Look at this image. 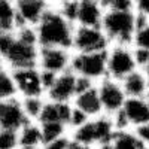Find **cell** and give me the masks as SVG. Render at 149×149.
I'll use <instances>...</instances> for the list:
<instances>
[{"instance_id": "35", "label": "cell", "mask_w": 149, "mask_h": 149, "mask_svg": "<svg viewBox=\"0 0 149 149\" xmlns=\"http://www.w3.org/2000/svg\"><path fill=\"white\" fill-rule=\"evenodd\" d=\"M142 72H143V73L146 74V78L149 79V61H148V64H146V66L143 67V70H142Z\"/></svg>"}, {"instance_id": "28", "label": "cell", "mask_w": 149, "mask_h": 149, "mask_svg": "<svg viewBox=\"0 0 149 149\" xmlns=\"http://www.w3.org/2000/svg\"><path fill=\"white\" fill-rule=\"evenodd\" d=\"M90 121V118L86 116L82 110L76 109L73 104H72V113H70V119H69V133L73 131V130H76L79 127H82L84 124H86Z\"/></svg>"}, {"instance_id": "18", "label": "cell", "mask_w": 149, "mask_h": 149, "mask_svg": "<svg viewBox=\"0 0 149 149\" xmlns=\"http://www.w3.org/2000/svg\"><path fill=\"white\" fill-rule=\"evenodd\" d=\"M18 140H19V148L42 149L43 137H42L40 124L29 121L26 125H22L18 130Z\"/></svg>"}, {"instance_id": "16", "label": "cell", "mask_w": 149, "mask_h": 149, "mask_svg": "<svg viewBox=\"0 0 149 149\" xmlns=\"http://www.w3.org/2000/svg\"><path fill=\"white\" fill-rule=\"evenodd\" d=\"M72 104L76 107V109L82 110L90 119H94V118H97V116L103 115L102 103H100L98 93H97V85L94 86V88L88 90V91L74 95Z\"/></svg>"}, {"instance_id": "32", "label": "cell", "mask_w": 149, "mask_h": 149, "mask_svg": "<svg viewBox=\"0 0 149 149\" xmlns=\"http://www.w3.org/2000/svg\"><path fill=\"white\" fill-rule=\"evenodd\" d=\"M133 133L136 134V137H137L148 148V145H149V124H146V125H140L137 128H133Z\"/></svg>"}, {"instance_id": "37", "label": "cell", "mask_w": 149, "mask_h": 149, "mask_svg": "<svg viewBox=\"0 0 149 149\" xmlns=\"http://www.w3.org/2000/svg\"><path fill=\"white\" fill-rule=\"evenodd\" d=\"M91 149H109V146H94Z\"/></svg>"}, {"instance_id": "41", "label": "cell", "mask_w": 149, "mask_h": 149, "mask_svg": "<svg viewBox=\"0 0 149 149\" xmlns=\"http://www.w3.org/2000/svg\"><path fill=\"white\" fill-rule=\"evenodd\" d=\"M148 149H149V145H148Z\"/></svg>"}, {"instance_id": "17", "label": "cell", "mask_w": 149, "mask_h": 149, "mask_svg": "<svg viewBox=\"0 0 149 149\" xmlns=\"http://www.w3.org/2000/svg\"><path fill=\"white\" fill-rule=\"evenodd\" d=\"M121 86L127 98H139V97H146L148 90H149V79L142 70H134L130 73L127 78L121 81Z\"/></svg>"}, {"instance_id": "22", "label": "cell", "mask_w": 149, "mask_h": 149, "mask_svg": "<svg viewBox=\"0 0 149 149\" xmlns=\"http://www.w3.org/2000/svg\"><path fill=\"white\" fill-rule=\"evenodd\" d=\"M45 97H26L21 98V106L24 110V115L26 118L31 122H37L39 116L42 113V109L45 104Z\"/></svg>"}, {"instance_id": "20", "label": "cell", "mask_w": 149, "mask_h": 149, "mask_svg": "<svg viewBox=\"0 0 149 149\" xmlns=\"http://www.w3.org/2000/svg\"><path fill=\"white\" fill-rule=\"evenodd\" d=\"M109 149H148L133 133V130L118 131L112 142L109 143Z\"/></svg>"}, {"instance_id": "19", "label": "cell", "mask_w": 149, "mask_h": 149, "mask_svg": "<svg viewBox=\"0 0 149 149\" xmlns=\"http://www.w3.org/2000/svg\"><path fill=\"white\" fill-rule=\"evenodd\" d=\"M94 122V130H95V139H97V146H109L113 136L118 133L115 128L113 119L109 115H100L93 119Z\"/></svg>"}, {"instance_id": "38", "label": "cell", "mask_w": 149, "mask_h": 149, "mask_svg": "<svg viewBox=\"0 0 149 149\" xmlns=\"http://www.w3.org/2000/svg\"><path fill=\"white\" fill-rule=\"evenodd\" d=\"M0 64H3V60H2V55H0ZM5 66V64H3Z\"/></svg>"}, {"instance_id": "33", "label": "cell", "mask_w": 149, "mask_h": 149, "mask_svg": "<svg viewBox=\"0 0 149 149\" xmlns=\"http://www.w3.org/2000/svg\"><path fill=\"white\" fill-rule=\"evenodd\" d=\"M134 12L149 19V0H136L134 2Z\"/></svg>"}, {"instance_id": "12", "label": "cell", "mask_w": 149, "mask_h": 149, "mask_svg": "<svg viewBox=\"0 0 149 149\" xmlns=\"http://www.w3.org/2000/svg\"><path fill=\"white\" fill-rule=\"evenodd\" d=\"M27 122L29 119L24 115L21 98H12V100L0 102V128L18 131Z\"/></svg>"}, {"instance_id": "30", "label": "cell", "mask_w": 149, "mask_h": 149, "mask_svg": "<svg viewBox=\"0 0 149 149\" xmlns=\"http://www.w3.org/2000/svg\"><path fill=\"white\" fill-rule=\"evenodd\" d=\"M131 48H133V46H131ZM133 54H134V61H136V66H137V69H139V70H143V67L148 64V61H149V51L133 48Z\"/></svg>"}, {"instance_id": "3", "label": "cell", "mask_w": 149, "mask_h": 149, "mask_svg": "<svg viewBox=\"0 0 149 149\" xmlns=\"http://www.w3.org/2000/svg\"><path fill=\"white\" fill-rule=\"evenodd\" d=\"M107 78L121 82L130 73L137 70L134 61L133 48L128 45H110L106 51Z\"/></svg>"}, {"instance_id": "6", "label": "cell", "mask_w": 149, "mask_h": 149, "mask_svg": "<svg viewBox=\"0 0 149 149\" xmlns=\"http://www.w3.org/2000/svg\"><path fill=\"white\" fill-rule=\"evenodd\" d=\"M37 60H39V46L22 43L15 36V40L12 43L10 49L3 57V64L8 70H17V69L37 67Z\"/></svg>"}, {"instance_id": "34", "label": "cell", "mask_w": 149, "mask_h": 149, "mask_svg": "<svg viewBox=\"0 0 149 149\" xmlns=\"http://www.w3.org/2000/svg\"><path fill=\"white\" fill-rule=\"evenodd\" d=\"M69 149H90V148H86V146H84V145H79V143H76V142H73V140H72Z\"/></svg>"}, {"instance_id": "5", "label": "cell", "mask_w": 149, "mask_h": 149, "mask_svg": "<svg viewBox=\"0 0 149 149\" xmlns=\"http://www.w3.org/2000/svg\"><path fill=\"white\" fill-rule=\"evenodd\" d=\"M109 46L110 42L100 27H74L72 39V51L74 54L106 52Z\"/></svg>"}, {"instance_id": "23", "label": "cell", "mask_w": 149, "mask_h": 149, "mask_svg": "<svg viewBox=\"0 0 149 149\" xmlns=\"http://www.w3.org/2000/svg\"><path fill=\"white\" fill-rule=\"evenodd\" d=\"M40 130H42V137H43V145L49 143L52 140H57L63 136L69 134V128L64 124L60 122H46V124H40Z\"/></svg>"}, {"instance_id": "31", "label": "cell", "mask_w": 149, "mask_h": 149, "mask_svg": "<svg viewBox=\"0 0 149 149\" xmlns=\"http://www.w3.org/2000/svg\"><path fill=\"white\" fill-rule=\"evenodd\" d=\"M39 70H40V69H39ZM57 76H58V74H55V73L40 70V81H42V86H43V90H45V94H46V91L54 85Z\"/></svg>"}, {"instance_id": "13", "label": "cell", "mask_w": 149, "mask_h": 149, "mask_svg": "<svg viewBox=\"0 0 149 149\" xmlns=\"http://www.w3.org/2000/svg\"><path fill=\"white\" fill-rule=\"evenodd\" d=\"M122 113L125 116L130 130L140 125L149 124V102L146 97L127 98L122 107Z\"/></svg>"}, {"instance_id": "39", "label": "cell", "mask_w": 149, "mask_h": 149, "mask_svg": "<svg viewBox=\"0 0 149 149\" xmlns=\"http://www.w3.org/2000/svg\"><path fill=\"white\" fill-rule=\"evenodd\" d=\"M146 98H148V102H149V90H148V94H146Z\"/></svg>"}, {"instance_id": "36", "label": "cell", "mask_w": 149, "mask_h": 149, "mask_svg": "<svg viewBox=\"0 0 149 149\" xmlns=\"http://www.w3.org/2000/svg\"><path fill=\"white\" fill-rule=\"evenodd\" d=\"M6 70H8V69H6V67H5L3 64H0V78H2V76H3V73H5Z\"/></svg>"}, {"instance_id": "40", "label": "cell", "mask_w": 149, "mask_h": 149, "mask_svg": "<svg viewBox=\"0 0 149 149\" xmlns=\"http://www.w3.org/2000/svg\"><path fill=\"white\" fill-rule=\"evenodd\" d=\"M18 149H27V148H18Z\"/></svg>"}, {"instance_id": "27", "label": "cell", "mask_w": 149, "mask_h": 149, "mask_svg": "<svg viewBox=\"0 0 149 149\" xmlns=\"http://www.w3.org/2000/svg\"><path fill=\"white\" fill-rule=\"evenodd\" d=\"M18 131L0 128V149H18Z\"/></svg>"}, {"instance_id": "9", "label": "cell", "mask_w": 149, "mask_h": 149, "mask_svg": "<svg viewBox=\"0 0 149 149\" xmlns=\"http://www.w3.org/2000/svg\"><path fill=\"white\" fill-rule=\"evenodd\" d=\"M73 51L66 48H39L37 67L55 74L70 70Z\"/></svg>"}, {"instance_id": "24", "label": "cell", "mask_w": 149, "mask_h": 149, "mask_svg": "<svg viewBox=\"0 0 149 149\" xmlns=\"http://www.w3.org/2000/svg\"><path fill=\"white\" fill-rule=\"evenodd\" d=\"M12 98H19L15 81L12 78L9 70L3 73V76L0 78V102L3 100H12Z\"/></svg>"}, {"instance_id": "11", "label": "cell", "mask_w": 149, "mask_h": 149, "mask_svg": "<svg viewBox=\"0 0 149 149\" xmlns=\"http://www.w3.org/2000/svg\"><path fill=\"white\" fill-rule=\"evenodd\" d=\"M76 95V74L72 70L60 73L54 85L46 91L45 98L57 103H72Z\"/></svg>"}, {"instance_id": "2", "label": "cell", "mask_w": 149, "mask_h": 149, "mask_svg": "<svg viewBox=\"0 0 149 149\" xmlns=\"http://www.w3.org/2000/svg\"><path fill=\"white\" fill-rule=\"evenodd\" d=\"M100 29L109 39L110 45H128L136 31V12L134 9L116 10L104 9V15Z\"/></svg>"}, {"instance_id": "26", "label": "cell", "mask_w": 149, "mask_h": 149, "mask_svg": "<svg viewBox=\"0 0 149 149\" xmlns=\"http://www.w3.org/2000/svg\"><path fill=\"white\" fill-rule=\"evenodd\" d=\"M131 46L137 48V49L149 51V22H146L143 26L136 29L133 40H131Z\"/></svg>"}, {"instance_id": "14", "label": "cell", "mask_w": 149, "mask_h": 149, "mask_svg": "<svg viewBox=\"0 0 149 149\" xmlns=\"http://www.w3.org/2000/svg\"><path fill=\"white\" fill-rule=\"evenodd\" d=\"M104 15V8L100 0H79L76 26L81 27H100Z\"/></svg>"}, {"instance_id": "8", "label": "cell", "mask_w": 149, "mask_h": 149, "mask_svg": "<svg viewBox=\"0 0 149 149\" xmlns=\"http://www.w3.org/2000/svg\"><path fill=\"white\" fill-rule=\"evenodd\" d=\"M9 72L12 74V78H14V81H15L19 98L45 97V90L42 86L39 67L17 69V70H9Z\"/></svg>"}, {"instance_id": "29", "label": "cell", "mask_w": 149, "mask_h": 149, "mask_svg": "<svg viewBox=\"0 0 149 149\" xmlns=\"http://www.w3.org/2000/svg\"><path fill=\"white\" fill-rule=\"evenodd\" d=\"M70 134L67 136H63V137H60L57 140H52V142H49V143H45L42 146V149H69L70 146Z\"/></svg>"}, {"instance_id": "25", "label": "cell", "mask_w": 149, "mask_h": 149, "mask_svg": "<svg viewBox=\"0 0 149 149\" xmlns=\"http://www.w3.org/2000/svg\"><path fill=\"white\" fill-rule=\"evenodd\" d=\"M60 14L63 15L67 21L76 26V18H78V9H79V0H66V2H58L55 3Z\"/></svg>"}, {"instance_id": "4", "label": "cell", "mask_w": 149, "mask_h": 149, "mask_svg": "<svg viewBox=\"0 0 149 149\" xmlns=\"http://www.w3.org/2000/svg\"><path fill=\"white\" fill-rule=\"evenodd\" d=\"M70 70L76 76L86 78L95 84L107 78L106 69V52H91V54H74L72 57Z\"/></svg>"}, {"instance_id": "15", "label": "cell", "mask_w": 149, "mask_h": 149, "mask_svg": "<svg viewBox=\"0 0 149 149\" xmlns=\"http://www.w3.org/2000/svg\"><path fill=\"white\" fill-rule=\"evenodd\" d=\"M70 113H72V103H57L51 100H45L42 113L37 122L39 124L60 122V124H64V125H69Z\"/></svg>"}, {"instance_id": "21", "label": "cell", "mask_w": 149, "mask_h": 149, "mask_svg": "<svg viewBox=\"0 0 149 149\" xmlns=\"http://www.w3.org/2000/svg\"><path fill=\"white\" fill-rule=\"evenodd\" d=\"M17 30V12L14 2L0 0V33Z\"/></svg>"}, {"instance_id": "1", "label": "cell", "mask_w": 149, "mask_h": 149, "mask_svg": "<svg viewBox=\"0 0 149 149\" xmlns=\"http://www.w3.org/2000/svg\"><path fill=\"white\" fill-rule=\"evenodd\" d=\"M74 24L67 21L60 14L55 3H51L49 9L36 26L39 48H66L72 49V39L74 33Z\"/></svg>"}, {"instance_id": "10", "label": "cell", "mask_w": 149, "mask_h": 149, "mask_svg": "<svg viewBox=\"0 0 149 149\" xmlns=\"http://www.w3.org/2000/svg\"><path fill=\"white\" fill-rule=\"evenodd\" d=\"M14 5L17 12V29L24 26L36 27L51 6V3L43 0H18Z\"/></svg>"}, {"instance_id": "7", "label": "cell", "mask_w": 149, "mask_h": 149, "mask_svg": "<svg viewBox=\"0 0 149 149\" xmlns=\"http://www.w3.org/2000/svg\"><path fill=\"white\" fill-rule=\"evenodd\" d=\"M97 93L104 115L112 116L118 113L119 110H122L124 103L127 100V95L122 90L121 82L106 78L97 84Z\"/></svg>"}]
</instances>
